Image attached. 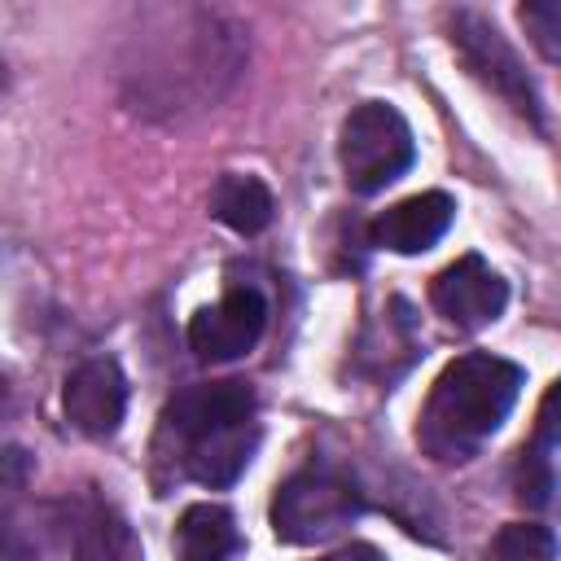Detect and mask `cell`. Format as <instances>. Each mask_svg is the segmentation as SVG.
<instances>
[{
	"label": "cell",
	"instance_id": "1",
	"mask_svg": "<svg viewBox=\"0 0 561 561\" xmlns=\"http://www.w3.org/2000/svg\"><path fill=\"white\" fill-rule=\"evenodd\" d=\"M526 373L513 359L469 351L451 359L421 408L416 438L434 460H469L513 412Z\"/></svg>",
	"mask_w": 561,
	"mask_h": 561
},
{
	"label": "cell",
	"instance_id": "6",
	"mask_svg": "<svg viewBox=\"0 0 561 561\" xmlns=\"http://www.w3.org/2000/svg\"><path fill=\"white\" fill-rule=\"evenodd\" d=\"M267 324V302L259 289H228L215 307H202L188 320V346L206 364H228L241 359Z\"/></svg>",
	"mask_w": 561,
	"mask_h": 561
},
{
	"label": "cell",
	"instance_id": "15",
	"mask_svg": "<svg viewBox=\"0 0 561 561\" xmlns=\"http://www.w3.org/2000/svg\"><path fill=\"white\" fill-rule=\"evenodd\" d=\"M39 548H35V535L22 526V517L13 508L0 504V561H35Z\"/></svg>",
	"mask_w": 561,
	"mask_h": 561
},
{
	"label": "cell",
	"instance_id": "14",
	"mask_svg": "<svg viewBox=\"0 0 561 561\" xmlns=\"http://www.w3.org/2000/svg\"><path fill=\"white\" fill-rule=\"evenodd\" d=\"M522 22L535 31L539 53H543L548 61H557V57H561V44H557V35H561V4H557V0H535V4H522Z\"/></svg>",
	"mask_w": 561,
	"mask_h": 561
},
{
	"label": "cell",
	"instance_id": "3",
	"mask_svg": "<svg viewBox=\"0 0 561 561\" xmlns=\"http://www.w3.org/2000/svg\"><path fill=\"white\" fill-rule=\"evenodd\" d=\"M359 491L333 469H302L276 486L272 530L285 543H320L359 517Z\"/></svg>",
	"mask_w": 561,
	"mask_h": 561
},
{
	"label": "cell",
	"instance_id": "16",
	"mask_svg": "<svg viewBox=\"0 0 561 561\" xmlns=\"http://www.w3.org/2000/svg\"><path fill=\"white\" fill-rule=\"evenodd\" d=\"M26 451L22 447H9V451H0V486H18L22 478H26Z\"/></svg>",
	"mask_w": 561,
	"mask_h": 561
},
{
	"label": "cell",
	"instance_id": "9",
	"mask_svg": "<svg viewBox=\"0 0 561 561\" xmlns=\"http://www.w3.org/2000/svg\"><path fill=\"white\" fill-rule=\"evenodd\" d=\"M451 219H456V202L443 188H430V193H412V197L386 206L373 219L368 237H373V245L394 250V254H425L430 245H438L447 237Z\"/></svg>",
	"mask_w": 561,
	"mask_h": 561
},
{
	"label": "cell",
	"instance_id": "12",
	"mask_svg": "<svg viewBox=\"0 0 561 561\" xmlns=\"http://www.w3.org/2000/svg\"><path fill=\"white\" fill-rule=\"evenodd\" d=\"M210 210H215V219H219L224 228H232V232H241V237H254V232H263V228L272 224L276 197H272V188H267L259 175H237V171H228V175H219L215 188H210Z\"/></svg>",
	"mask_w": 561,
	"mask_h": 561
},
{
	"label": "cell",
	"instance_id": "17",
	"mask_svg": "<svg viewBox=\"0 0 561 561\" xmlns=\"http://www.w3.org/2000/svg\"><path fill=\"white\" fill-rule=\"evenodd\" d=\"M320 561H386V552L373 548V543H346V548H337V552H329Z\"/></svg>",
	"mask_w": 561,
	"mask_h": 561
},
{
	"label": "cell",
	"instance_id": "5",
	"mask_svg": "<svg viewBox=\"0 0 561 561\" xmlns=\"http://www.w3.org/2000/svg\"><path fill=\"white\" fill-rule=\"evenodd\" d=\"M430 302H434V311H438L447 324H456V329H465V333H478V329H486L491 320L504 316V307H508V285L500 280V272L486 267L482 254H460L456 263H447V267L434 276Z\"/></svg>",
	"mask_w": 561,
	"mask_h": 561
},
{
	"label": "cell",
	"instance_id": "11",
	"mask_svg": "<svg viewBox=\"0 0 561 561\" xmlns=\"http://www.w3.org/2000/svg\"><path fill=\"white\" fill-rule=\"evenodd\" d=\"M241 548L237 522L224 504H188L175 526V561H228Z\"/></svg>",
	"mask_w": 561,
	"mask_h": 561
},
{
	"label": "cell",
	"instance_id": "13",
	"mask_svg": "<svg viewBox=\"0 0 561 561\" xmlns=\"http://www.w3.org/2000/svg\"><path fill=\"white\" fill-rule=\"evenodd\" d=\"M486 561H557V535L539 522H508L495 530Z\"/></svg>",
	"mask_w": 561,
	"mask_h": 561
},
{
	"label": "cell",
	"instance_id": "8",
	"mask_svg": "<svg viewBox=\"0 0 561 561\" xmlns=\"http://www.w3.org/2000/svg\"><path fill=\"white\" fill-rule=\"evenodd\" d=\"M245 421H254V390L245 381L188 386L167 403V416H162L167 434H175L180 443H197L206 434H219V430H232Z\"/></svg>",
	"mask_w": 561,
	"mask_h": 561
},
{
	"label": "cell",
	"instance_id": "7",
	"mask_svg": "<svg viewBox=\"0 0 561 561\" xmlns=\"http://www.w3.org/2000/svg\"><path fill=\"white\" fill-rule=\"evenodd\" d=\"M66 421L88 438H110L127 412V377L110 355L83 359L61 386Z\"/></svg>",
	"mask_w": 561,
	"mask_h": 561
},
{
	"label": "cell",
	"instance_id": "2",
	"mask_svg": "<svg viewBox=\"0 0 561 561\" xmlns=\"http://www.w3.org/2000/svg\"><path fill=\"white\" fill-rule=\"evenodd\" d=\"M416 158V140L408 118L386 101H364L351 110L337 136V162L355 193H381L394 184Z\"/></svg>",
	"mask_w": 561,
	"mask_h": 561
},
{
	"label": "cell",
	"instance_id": "4",
	"mask_svg": "<svg viewBox=\"0 0 561 561\" xmlns=\"http://www.w3.org/2000/svg\"><path fill=\"white\" fill-rule=\"evenodd\" d=\"M451 44L460 48L465 66L491 88L500 92L517 114H526L535 127H543V105L539 92L522 66V57L513 53V44L500 35V26L491 18H482L478 9H456L451 13Z\"/></svg>",
	"mask_w": 561,
	"mask_h": 561
},
{
	"label": "cell",
	"instance_id": "10",
	"mask_svg": "<svg viewBox=\"0 0 561 561\" xmlns=\"http://www.w3.org/2000/svg\"><path fill=\"white\" fill-rule=\"evenodd\" d=\"M259 447V425L245 421V425H232V430H219V434H206L197 443H184V469L193 482L219 491V486H232L250 456Z\"/></svg>",
	"mask_w": 561,
	"mask_h": 561
}]
</instances>
